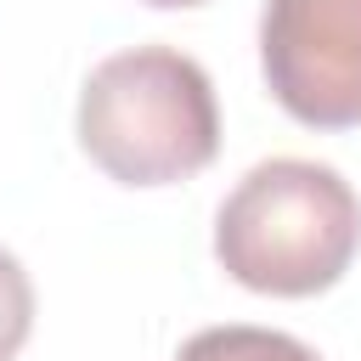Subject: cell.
<instances>
[{
  "instance_id": "2",
  "label": "cell",
  "mask_w": 361,
  "mask_h": 361,
  "mask_svg": "<svg viewBox=\"0 0 361 361\" xmlns=\"http://www.w3.org/2000/svg\"><path fill=\"white\" fill-rule=\"evenodd\" d=\"M79 147L124 186H169L214 164L220 107L209 73L175 45H135L90 68Z\"/></svg>"
},
{
  "instance_id": "5",
  "label": "cell",
  "mask_w": 361,
  "mask_h": 361,
  "mask_svg": "<svg viewBox=\"0 0 361 361\" xmlns=\"http://www.w3.org/2000/svg\"><path fill=\"white\" fill-rule=\"evenodd\" d=\"M34 327V282L11 248H0V361H11L28 344Z\"/></svg>"
},
{
  "instance_id": "6",
  "label": "cell",
  "mask_w": 361,
  "mask_h": 361,
  "mask_svg": "<svg viewBox=\"0 0 361 361\" xmlns=\"http://www.w3.org/2000/svg\"><path fill=\"white\" fill-rule=\"evenodd\" d=\"M147 6H164V11H175V6H203V0H147Z\"/></svg>"
},
{
  "instance_id": "1",
  "label": "cell",
  "mask_w": 361,
  "mask_h": 361,
  "mask_svg": "<svg viewBox=\"0 0 361 361\" xmlns=\"http://www.w3.org/2000/svg\"><path fill=\"white\" fill-rule=\"evenodd\" d=\"M361 248V203L333 164L265 158L214 214V259L231 282L276 299L333 288Z\"/></svg>"
},
{
  "instance_id": "4",
  "label": "cell",
  "mask_w": 361,
  "mask_h": 361,
  "mask_svg": "<svg viewBox=\"0 0 361 361\" xmlns=\"http://www.w3.org/2000/svg\"><path fill=\"white\" fill-rule=\"evenodd\" d=\"M175 361H322V355L276 327H203L180 344Z\"/></svg>"
},
{
  "instance_id": "3",
  "label": "cell",
  "mask_w": 361,
  "mask_h": 361,
  "mask_svg": "<svg viewBox=\"0 0 361 361\" xmlns=\"http://www.w3.org/2000/svg\"><path fill=\"white\" fill-rule=\"evenodd\" d=\"M259 68L282 113L310 130L361 124V0H265Z\"/></svg>"
}]
</instances>
